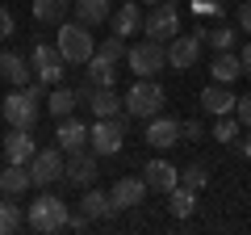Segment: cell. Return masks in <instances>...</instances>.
I'll use <instances>...</instances> for the list:
<instances>
[{
	"instance_id": "obj_1",
	"label": "cell",
	"mask_w": 251,
	"mask_h": 235,
	"mask_svg": "<svg viewBox=\"0 0 251 235\" xmlns=\"http://www.w3.org/2000/svg\"><path fill=\"white\" fill-rule=\"evenodd\" d=\"M42 88H46L42 80H29L25 88L9 92V97H4V105H0L4 122H9V126H21V130H34V122H38V101H46Z\"/></svg>"
},
{
	"instance_id": "obj_2",
	"label": "cell",
	"mask_w": 251,
	"mask_h": 235,
	"mask_svg": "<svg viewBox=\"0 0 251 235\" xmlns=\"http://www.w3.org/2000/svg\"><path fill=\"white\" fill-rule=\"evenodd\" d=\"M25 223L34 227L38 235H54V231H63V227L72 223V214H67V202H63V198H54V193H42L38 202H29Z\"/></svg>"
},
{
	"instance_id": "obj_3",
	"label": "cell",
	"mask_w": 251,
	"mask_h": 235,
	"mask_svg": "<svg viewBox=\"0 0 251 235\" xmlns=\"http://www.w3.org/2000/svg\"><path fill=\"white\" fill-rule=\"evenodd\" d=\"M126 114L138 118V122L163 114V88L155 84V76H138V80L130 84V92H126Z\"/></svg>"
},
{
	"instance_id": "obj_4",
	"label": "cell",
	"mask_w": 251,
	"mask_h": 235,
	"mask_svg": "<svg viewBox=\"0 0 251 235\" xmlns=\"http://www.w3.org/2000/svg\"><path fill=\"white\" fill-rule=\"evenodd\" d=\"M59 55L67 59V67H84L97 55V42H92V34H88V26L84 21H75V26H63L59 29Z\"/></svg>"
},
{
	"instance_id": "obj_5",
	"label": "cell",
	"mask_w": 251,
	"mask_h": 235,
	"mask_svg": "<svg viewBox=\"0 0 251 235\" xmlns=\"http://www.w3.org/2000/svg\"><path fill=\"white\" fill-rule=\"evenodd\" d=\"M126 126H130V114H117V118H97V126L88 130V147L105 160V155H117L126 143Z\"/></svg>"
},
{
	"instance_id": "obj_6",
	"label": "cell",
	"mask_w": 251,
	"mask_h": 235,
	"mask_svg": "<svg viewBox=\"0 0 251 235\" xmlns=\"http://www.w3.org/2000/svg\"><path fill=\"white\" fill-rule=\"evenodd\" d=\"M126 63H130L134 76H159L168 67V46L155 42V38H143V42H134L126 51Z\"/></svg>"
},
{
	"instance_id": "obj_7",
	"label": "cell",
	"mask_w": 251,
	"mask_h": 235,
	"mask_svg": "<svg viewBox=\"0 0 251 235\" xmlns=\"http://www.w3.org/2000/svg\"><path fill=\"white\" fill-rule=\"evenodd\" d=\"M143 34L155 38V42H163V46H168L172 38L180 34V4H176V0H159V4H151Z\"/></svg>"
},
{
	"instance_id": "obj_8",
	"label": "cell",
	"mask_w": 251,
	"mask_h": 235,
	"mask_svg": "<svg viewBox=\"0 0 251 235\" xmlns=\"http://www.w3.org/2000/svg\"><path fill=\"white\" fill-rule=\"evenodd\" d=\"M29 63H34V80H42L46 88H54V84L63 80V67H67V59L59 55V46L38 42V46H34V55H29Z\"/></svg>"
},
{
	"instance_id": "obj_9",
	"label": "cell",
	"mask_w": 251,
	"mask_h": 235,
	"mask_svg": "<svg viewBox=\"0 0 251 235\" xmlns=\"http://www.w3.org/2000/svg\"><path fill=\"white\" fill-rule=\"evenodd\" d=\"M63 172H67L63 147H46V151H34V160H29V176H34L38 189H42V185H54Z\"/></svg>"
},
{
	"instance_id": "obj_10",
	"label": "cell",
	"mask_w": 251,
	"mask_h": 235,
	"mask_svg": "<svg viewBox=\"0 0 251 235\" xmlns=\"http://www.w3.org/2000/svg\"><path fill=\"white\" fill-rule=\"evenodd\" d=\"M201 59V34H176L168 42V67L172 72H193Z\"/></svg>"
},
{
	"instance_id": "obj_11",
	"label": "cell",
	"mask_w": 251,
	"mask_h": 235,
	"mask_svg": "<svg viewBox=\"0 0 251 235\" xmlns=\"http://www.w3.org/2000/svg\"><path fill=\"white\" fill-rule=\"evenodd\" d=\"M143 139L155 147V151H168V147H176V139H184V135H180V122H176V118L155 114V118H147V135Z\"/></svg>"
},
{
	"instance_id": "obj_12",
	"label": "cell",
	"mask_w": 251,
	"mask_h": 235,
	"mask_svg": "<svg viewBox=\"0 0 251 235\" xmlns=\"http://www.w3.org/2000/svg\"><path fill=\"white\" fill-rule=\"evenodd\" d=\"M97 160H100L97 151H72V160H67V172H63V176H67L75 189H88V185L97 181V172H100Z\"/></svg>"
},
{
	"instance_id": "obj_13",
	"label": "cell",
	"mask_w": 251,
	"mask_h": 235,
	"mask_svg": "<svg viewBox=\"0 0 251 235\" xmlns=\"http://www.w3.org/2000/svg\"><path fill=\"white\" fill-rule=\"evenodd\" d=\"M143 181L151 185L155 193H172L180 185V168H176V164H168V160H147L143 164Z\"/></svg>"
},
{
	"instance_id": "obj_14",
	"label": "cell",
	"mask_w": 251,
	"mask_h": 235,
	"mask_svg": "<svg viewBox=\"0 0 251 235\" xmlns=\"http://www.w3.org/2000/svg\"><path fill=\"white\" fill-rule=\"evenodd\" d=\"M234 105H239V97H234L222 80H214V84H205V88H201V109H205V114L222 118V114H234Z\"/></svg>"
},
{
	"instance_id": "obj_15",
	"label": "cell",
	"mask_w": 251,
	"mask_h": 235,
	"mask_svg": "<svg viewBox=\"0 0 251 235\" xmlns=\"http://www.w3.org/2000/svg\"><path fill=\"white\" fill-rule=\"evenodd\" d=\"M109 26H113V34H117V38H130V34H143L147 17H143V9H138L134 0H126V4H117V9H113Z\"/></svg>"
},
{
	"instance_id": "obj_16",
	"label": "cell",
	"mask_w": 251,
	"mask_h": 235,
	"mask_svg": "<svg viewBox=\"0 0 251 235\" xmlns=\"http://www.w3.org/2000/svg\"><path fill=\"white\" fill-rule=\"evenodd\" d=\"M54 143H59L67 155H72V151H84V147H88V126H84L80 118H59Z\"/></svg>"
},
{
	"instance_id": "obj_17",
	"label": "cell",
	"mask_w": 251,
	"mask_h": 235,
	"mask_svg": "<svg viewBox=\"0 0 251 235\" xmlns=\"http://www.w3.org/2000/svg\"><path fill=\"white\" fill-rule=\"evenodd\" d=\"M25 189H34V176H29V164H4L0 168V193L4 198H21Z\"/></svg>"
},
{
	"instance_id": "obj_18",
	"label": "cell",
	"mask_w": 251,
	"mask_h": 235,
	"mask_svg": "<svg viewBox=\"0 0 251 235\" xmlns=\"http://www.w3.org/2000/svg\"><path fill=\"white\" fill-rule=\"evenodd\" d=\"M147 189H151V185H147L143 176H122V181L113 185V202H117V210H134V206H143Z\"/></svg>"
},
{
	"instance_id": "obj_19",
	"label": "cell",
	"mask_w": 251,
	"mask_h": 235,
	"mask_svg": "<svg viewBox=\"0 0 251 235\" xmlns=\"http://www.w3.org/2000/svg\"><path fill=\"white\" fill-rule=\"evenodd\" d=\"M34 151H38V143H34V135H29V130L13 126V135H4V160L29 164V160H34Z\"/></svg>"
},
{
	"instance_id": "obj_20",
	"label": "cell",
	"mask_w": 251,
	"mask_h": 235,
	"mask_svg": "<svg viewBox=\"0 0 251 235\" xmlns=\"http://www.w3.org/2000/svg\"><path fill=\"white\" fill-rule=\"evenodd\" d=\"M0 76H4L13 88H25V84L34 80V63L21 59V55H13V51H4V55H0Z\"/></svg>"
},
{
	"instance_id": "obj_21",
	"label": "cell",
	"mask_w": 251,
	"mask_h": 235,
	"mask_svg": "<svg viewBox=\"0 0 251 235\" xmlns=\"http://www.w3.org/2000/svg\"><path fill=\"white\" fill-rule=\"evenodd\" d=\"M84 67H88V84H92V88H113V84H117V59H109V55L97 51Z\"/></svg>"
},
{
	"instance_id": "obj_22",
	"label": "cell",
	"mask_w": 251,
	"mask_h": 235,
	"mask_svg": "<svg viewBox=\"0 0 251 235\" xmlns=\"http://www.w3.org/2000/svg\"><path fill=\"white\" fill-rule=\"evenodd\" d=\"M80 214L84 218H113L117 214L113 193H100V189H92V185H88V193L80 198Z\"/></svg>"
},
{
	"instance_id": "obj_23",
	"label": "cell",
	"mask_w": 251,
	"mask_h": 235,
	"mask_svg": "<svg viewBox=\"0 0 251 235\" xmlns=\"http://www.w3.org/2000/svg\"><path fill=\"white\" fill-rule=\"evenodd\" d=\"M88 109H92L97 118H117V114H126V97H117L113 88H92Z\"/></svg>"
},
{
	"instance_id": "obj_24",
	"label": "cell",
	"mask_w": 251,
	"mask_h": 235,
	"mask_svg": "<svg viewBox=\"0 0 251 235\" xmlns=\"http://www.w3.org/2000/svg\"><path fill=\"white\" fill-rule=\"evenodd\" d=\"M209 72H214V80H222V84L239 80V76H243V55L218 51V59H214V63H209Z\"/></svg>"
},
{
	"instance_id": "obj_25",
	"label": "cell",
	"mask_w": 251,
	"mask_h": 235,
	"mask_svg": "<svg viewBox=\"0 0 251 235\" xmlns=\"http://www.w3.org/2000/svg\"><path fill=\"white\" fill-rule=\"evenodd\" d=\"M113 13H109V0H75V21H84V26H100V21H109Z\"/></svg>"
},
{
	"instance_id": "obj_26",
	"label": "cell",
	"mask_w": 251,
	"mask_h": 235,
	"mask_svg": "<svg viewBox=\"0 0 251 235\" xmlns=\"http://www.w3.org/2000/svg\"><path fill=\"white\" fill-rule=\"evenodd\" d=\"M75 105H80V97H75L72 88H59V84H54V92L46 97V109H50L54 118H72Z\"/></svg>"
},
{
	"instance_id": "obj_27",
	"label": "cell",
	"mask_w": 251,
	"mask_h": 235,
	"mask_svg": "<svg viewBox=\"0 0 251 235\" xmlns=\"http://www.w3.org/2000/svg\"><path fill=\"white\" fill-rule=\"evenodd\" d=\"M168 198H172L168 206H172V214H176V218H193V210H197V189H188V185H176Z\"/></svg>"
},
{
	"instance_id": "obj_28",
	"label": "cell",
	"mask_w": 251,
	"mask_h": 235,
	"mask_svg": "<svg viewBox=\"0 0 251 235\" xmlns=\"http://www.w3.org/2000/svg\"><path fill=\"white\" fill-rule=\"evenodd\" d=\"M72 4L75 0H34V17L38 21H63Z\"/></svg>"
},
{
	"instance_id": "obj_29",
	"label": "cell",
	"mask_w": 251,
	"mask_h": 235,
	"mask_svg": "<svg viewBox=\"0 0 251 235\" xmlns=\"http://www.w3.org/2000/svg\"><path fill=\"white\" fill-rule=\"evenodd\" d=\"M239 126H243V122L234 114H222L214 122V139H218V143H226V147H234V143H239Z\"/></svg>"
},
{
	"instance_id": "obj_30",
	"label": "cell",
	"mask_w": 251,
	"mask_h": 235,
	"mask_svg": "<svg viewBox=\"0 0 251 235\" xmlns=\"http://www.w3.org/2000/svg\"><path fill=\"white\" fill-rule=\"evenodd\" d=\"M180 185H188V189H205L209 185V164H188V168H180Z\"/></svg>"
},
{
	"instance_id": "obj_31",
	"label": "cell",
	"mask_w": 251,
	"mask_h": 235,
	"mask_svg": "<svg viewBox=\"0 0 251 235\" xmlns=\"http://www.w3.org/2000/svg\"><path fill=\"white\" fill-rule=\"evenodd\" d=\"M201 42H209L214 51H230V46H234V29L230 26H214V29L201 34Z\"/></svg>"
},
{
	"instance_id": "obj_32",
	"label": "cell",
	"mask_w": 251,
	"mask_h": 235,
	"mask_svg": "<svg viewBox=\"0 0 251 235\" xmlns=\"http://www.w3.org/2000/svg\"><path fill=\"white\" fill-rule=\"evenodd\" d=\"M21 227V210L13 202H0V235H13Z\"/></svg>"
},
{
	"instance_id": "obj_33",
	"label": "cell",
	"mask_w": 251,
	"mask_h": 235,
	"mask_svg": "<svg viewBox=\"0 0 251 235\" xmlns=\"http://www.w3.org/2000/svg\"><path fill=\"white\" fill-rule=\"evenodd\" d=\"M100 55H109V59H126V51H130V46H126V38H117V34H109L105 42L97 46Z\"/></svg>"
},
{
	"instance_id": "obj_34",
	"label": "cell",
	"mask_w": 251,
	"mask_h": 235,
	"mask_svg": "<svg viewBox=\"0 0 251 235\" xmlns=\"http://www.w3.org/2000/svg\"><path fill=\"white\" fill-rule=\"evenodd\" d=\"M180 135H184V139H193V143H197V139H205V126H201L197 118H188V122H180Z\"/></svg>"
},
{
	"instance_id": "obj_35",
	"label": "cell",
	"mask_w": 251,
	"mask_h": 235,
	"mask_svg": "<svg viewBox=\"0 0 251 235\" xmlns=\"http://www.w3.org/2000/svg\"><path fill=\"white\" fill-rule=\"evenodd\" d=\"M234 118H239L243 126H251V92H247V97H239V105H234Z\"/></svg>"
},
{
	"instance_id": "obj_36",
	"label": "cell",
	"mask_w": 251,
	"mask_h": 235,
	"mask_svg": "<svg viewBox=\"0 0 251 235\" xmlns=\"http://www.w3.org/2000/svg\"><path fill=\"white\" fill-rule=\"evenodd\" d=\"M9 34H13V13L4 9V4H0V42H4Z\"/></svg>"
},
{
	"instance_id": "obj_37",
	"label": "cell",
	"mask_w": 251,
	"mask_h": 235,
	"mask_svg": "<svg viewBox=\"0 0 251 235\" xmlns=\"http://www.w3.org/2000/svg\"><path fill=\"white\" fill-rule=\"evenodd\" d=\"M239 26L251 34V0H243V4H239Z\"/></svg>"
},
{
	"instance_id": "obj_38",
	"label": "cell",
	"mask_w": 251,
	"mask_h": 235,
	"mask_svg": "<svg viewBox=\"0 0 251 235\" xmlns=\"http://www.w3.org/2000/svg\"><path fill=\"white\" fill-rule=\"evenodd\" d=\"M88 223H92V218H84V214H72V223H67V227H72V231H84Z\"/></svg>"
},
{
	"instance_id": "obj_39",
	"label": "cell",
	"mask_w": 251,
	"mask_h": 235,
	"mask_svg": "<svg viewBox=\"0 0 251 235\" xmlns=\"http://www.w3.org/2000/svg\"><path fill=\"white\" fill-rule=\"evenodd\" d=\"M243 72H247V76H251V42H247V46H243Z\"/></svg>"
},
{
	"instance_id": "obj_40",
	"label": "cell",
	"mask_w": 251,
	"mask_h": 235,
	"mask_svg": "<svg viewBox=\"0 0 251 235\" xmlns=\"http://www.w3.org/2000/svg\"><path fill=\"white\" fill-rule=\"evenodd\" d=\"M243 155H247V160H251V135L243 139Z\"/></svg>"
},
{
	"instance_id": "obj_41",
	"label": "cell",
	"mask_w": 251,
	"mask_h": 235,
	"mask_svg": "<svg viewBox=\"0 0 251 235\" xmlns=\"http://www.w3.org/2000/svg\"><path fill=\"white\" fill-rule=\"evenodd\" d=\"M143 4H159V0H143Z\"/></svg>"
}]
</instances>
